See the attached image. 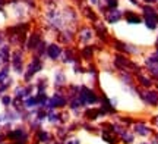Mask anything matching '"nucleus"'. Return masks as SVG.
I'll return each mask as SVG.
<instances>
[{
    "label": "nucleus",
    "mask_w": 158,
    "mask_h": 144,
    "mask_svg": "<svg viewBox=\"0 0 158 144\" xmlns=\"http://www.w3.org/2000/svg\"><path fill=\"white\" fill-rule=\"evenodd\" d=\"M41 68H43V63H41V60H40V58H34V60L29 63L28 69H27V74H25V80H29L31 76L34 74H37L38 71H41Z\"/></svg>",
    "instance_id": "f257e3e1"
},
{
    "label": "nucleus",
    "mask_w": 158,
    "mask_h": 144,
    "mask_svg": "<svg viewBox=\"0 0 158 144\" xmlns=\"http://www.w3.org/2000/svg\"><path fill=\"white\" fill-rule=\"evenodd\" d=\"M106 19H107L108 24H117L122 19V12L117 11V9H110L106 15Z\"/></svg>",
    "instance_id": "f03ea898"
},
{
    "label": "nucleus",
    "mask_w": 158,
    "mask_h": 144,
    "mask_svg": "<svg viewBox=\"0 0 158 144\" xmlns=\"http://www.w3.org/2000/svg\"><path fill=\"white\" fill-rule=\"evenodd\" d=\"M47 55H48V58L51 60H56L62 55V47L57 46V44H50V46L47 47Z\"/></svg>",
    "instance_id": "7ed1b4c3"
},
{
    "label": "nucleus",
    "mask_w": 158,
    "mask_h": 144,
    "mask_svg": "<svg viewBox=\"0 0 158 144\" xmlns=\"http://www.w3.org/2000/svg\"><path fill=\"white\" fill-rule=\"evenodd\" d=\"M12 63H13L15 72L21 74V72H22V53L18 52V50L13 53V60H12Z\"/></svg>",
    "instance_id": "20e7f679"
},
{
    "label": "nucleus",
    "mask_w": 158,
    "mask_h": 144,
    "mask_svg": "<svg viewBox=\"0 0 158 144\" xmlns=\"http://www.w3.org/2000/svg\"><path fill=\"white\" fill-rule=\"evenodd\" d=\"M92 35H94L92 29L86 27V28H82V29H81V33H79V40L82 41V43H88V41L92 38Z\"/></svg>",
    "instance_id": "39448f33"
},
{
    "label": "nucleus",
    "mask_w": 158,
    "mask_h": 144,
    "mask_svg": "<svg viewBox=\"0 0 158 144\" xmlns=\"http://www.w3.org/2000/svg\"><path fill=\"white\" fill-rule=\"evenodd\" d=\"M126 21L130 25H135V24H141V18L138 16L136 13H132V12H126Z\"/></svg>",
    "instance_id": "423d86ee"
},
{
    "label": "nucleus",
    "mask_w": 158,
    "mask_h": 144,
    "mask_svg": "<svg viewBox=\"0 0 158 144\" xmlns=\"http://www.w3.org/2000/svg\"><path fill=\"white\" fill-rule=\"evenodd\" d=\"M40 44V35L38 34H32L31 35V38H29L28 41V49L29 50H34V49H37Z\"/></svg>",
    "instance_id": "0eeeda50"
},
{
    "label": "nucleus",
    "mask_w": 158,
    "mask_h": 144,
    "mask_svg": "<svg viewBox=\"0 0 158 144\" xmlns=\"http://www.w3.org/2000/svg\"><path fill=\"white\" fill-rule=\"evenodd\" d=\"M63 104H64V98H63L62 96H59V94H56V96L50 100L51 107H60V106H63Z\"/></svg>",
    "instance_id": "6e6552de"
},
{
    "label": "nucleus",
    "mask_w": 158,
    "mask_h": 144,
    "mask_svg": "<svg viewBox=\"0 0 158 144\" xmlns=\"http://www.w3.org/2000/svg\"><path fill=\"white\" fill-rule=\"evenodd\" d=\"M147 100L151 104H155L158 102V94L157 93H147Z\"/></svg>",
    "instance_id": "1a4fd4ad"
},
{
    "label": "nucleus",
    "mask_w": 158,
    "mask_h": 144,
    "mask_svg": "<svg viewBox=\"0 0 158 144\" xmlns=\"http://www.w3.org/2000/svg\"><path fill=\"white\" fill-rule=\"evenodd\" d=\"M63 62H64V63H72V62H73L75 60V58H73V55H72V52H70V50H66V53H64V56H63Z\"/></svg>",
    "instance_id": "9d476101"
},
{
    "label": "nucleus",
    "mask_w": 158,
    "mask_h": 144,
    "mask_svg": "<svg viewBox=\"0 0 158 144\" xmlns=\"http://www.w3.org/2000/svg\"><path fill=\"white\" fill-rule=\"evenodd\" d=\"M7 75H9V68H7V66H5V68L2 69V72H0V84H2V82L7 78Z\"/></svg>",
    "instance_id": "9b49d317"
},
{
    "label": "nucleus",
    "mask_w": 158,
    "mask_h": 144,
    "mask_svg": "<svg viewBox=\"0 0 158 144\" xmlns=\"http://www.w3.org/2000/svg\"><path fill=\"white\" fill-rule=\"evenodd\" d=\"M139 80H141V82H142V85H145V87H149L151 85V80H148V78H145V76H139Z\"/></svg>",
    "instance_id": "f8f14e48"
},
{
    "label": "nucleus",
    "mask_w": 158,
    "mask_h": 144,
    "mask_svg": "<svg viewBox=\"0 0 158 144\" xmlns=\"http://www.w3.org/2000/svg\"><path fill=\"white\" fill-rule=\"evenodd\" d=\"M84 56L85 58H91V56H92V47H85L84 49Z\"/></svg>",
    "instance_id": "ddd939ff"
},
{
    "label": "nucleus",
    "mask_w": 158,
    "mask_h": 144,
    "mask_svg": "<svg viewBox=\"0 0 158 144\" xmlns=\"http://www.w3.org/2000/svg\"><path fill=\"white\" fill-rule=\"evenodd\" d=\"M136 131H138L139 134H142V135H145V134H148L147 128H145V127H142V125H139V127H136Z\"/></svg>",
    "instance_id": "4468645a"
},
{
    "label": "nucleus",
    "mask_w": 158,
    "mask_h": 144,
    "mask_svg": "<svg viewBox=\"0 0 158 144\" xmlns=\"http://www.w3.org/2000/svg\"><path fill=\"white\" fill-rule=\"evenodd\" d=\"M63 81H64V75L62 72H59L57 74V84H63Z\"/></svg>",
    "instance_id": "2eb2a0df"
},
{
    "label": "nucleus",
    "mask_w": 158,
    "mask_h": 144,
    "mask_svg": "<svg viewBox=\"0 0 158 144\" xmlns=\"http://www.w3.org/2000/svg\"><path fill=\"white\" fill-rule=\"evenodd\" d=\"M2 102H3L5 104H9V103H10V98H9V97H3V100H2Z\"/></svg>",
    "instance_id": "dca6fc26"
},
{
    "label": "nucleus",
    "mask_w": 158,
    "mask_h": 144,
    "mask_svg": "<svg viewBox=\"0 0 158 144\" xmlns=\"http://www.w3.org/2000/svg\"><path fill=\"white\" fill-rule=\"evenodd\" d=\"M7 3V0H0V9L3 7V5H6Z\"/></svg>",
    "instance_id": "f3484780"
},
{
    "label": "nucleus",
    "mask_w": 158,
    "mask_h": 144,
    "mask_svg": "<svg viewBox=\"0 0 158 144\" xmlns=\"http://www.w3.org/2000/svg\"><path fill=\"white\" fill-rule=\"evenodd\" d=\"M147 3H154V2H157V0H145Z\"/></svg>",
    "instance_id": "a211bd4d"
},
{
    "label": "nucleus",
    "mask_w": 158,
    "mask_h": 144,
    "mask_svg": "<svg viewBox=\"0 0 158 144\" xmlns=\"http://www.w3.org/2000/svg\"><path fill=\"white\" fill-rule=\"evenodd\" d=\"M130 2H132L133 5H138V0H130Z\"/></svg>",
    "instance_id": "6ab92c4d"
},
{
    "label": "nucleus",
    "mask_w": 158,
    "mask_h": 144,
    "mask_svg": "<svg viewBox=\"0 0 158 144\" xmlns=\"http://www.w3.org/2000/svg\"><path fill=\"white\" fill-rule=\"evenodd\" d=\"M3 63H5V62H3V59L0 58V68H2V65H3Z\"/></svg>",
    "instance_id": "aec40b11"
}]
</instances>
